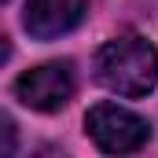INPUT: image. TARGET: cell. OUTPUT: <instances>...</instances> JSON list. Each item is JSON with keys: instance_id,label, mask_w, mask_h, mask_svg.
I'll return each mask as SVG.
<instances>
[{"instance_id": "obj_1", "label": "cell", "mask_w": 158, "mask_h": 158, "mask_svg": "<svg viewBox=\"0 0 158 158\" xmlns=\"http://www.w3.org/2000/svg\"><path fill=\"white\" fill-rule=\"evenodd\" d=\"M96 81L125 99L158 88V52L136 33H121L96 52Z\"/></svg>"}, {"instance_id": "obj_2", "label": "cell", "mask_w": 158, "mask_h": 158, "mask_svg": "<svg viewBox=\"0 0 158 158\" xmlns=\"http://www.w3.org/2000/svg\"><path fill=\"white\" fill-rule=\"evenodd\" d=\"M85 129L96 140V147L107 155H132L151 140V125L118 103H96L85 118Z\"/></svg>"}, {"instance_id": "obj_3", "label": "cell", "mask_w": 158, "mask_h": 158, "mask_svg": "<svg viewBox=\"0 0 158 158\" xmlns=\"http://www.w3.org/2000/svg\"><path fill=\"white\" fill-rule=\"evenodd\" d=\"M15 96H19V103H26L30 110L52 114V110L66 107L70 96H74V66H70V63H44V66H33V70H26L22 77L15 81Z\"/></svg>"}, {"instance_id": "obj_4", "label": "cell", "mask_w": 158, "mask_h": 158, "mask_svg": "<svg viewBox=\"0 0 158 158\" xmlns=\"http://www.w3.org/2000/svg\"><path fill=\"white\" fill-rule=\"evenodd\" d=\"M85 19V0H26V30L37 40H52L70 33Z\"/></svg>"}, {"instance_id": "obj_5", "label": "cell", "mask_w": 158, "mask_h": 158, "mask_svg": "<svg viewBox=\"0 0 158 158\" xmlns=\"http://www.w3.org/2000/svg\"><path fill=\"white\" fill-rule=\"evenodd\" d=\"M19 147V136H15V121L0 110V155H15Z\"/></svg>"}, {"instance_id": "obj_6", "label": "cell", "mask_w": 158, "mask_h": 158, "mask_svg": "<svg viewBox=\"0 0 158 158\" xmlns=\"http://www.w3.org/2000/svg\"><path fill=\"white\" fill-rule=\"evenodd\" d=\"M7 55H11V44H7L4 33H0V63H7Z\"/></svg>"}, {"instance_id": "obj_7", "label": "cell", "mask_w": 158, "mask_h": 158, "mask_svg": "<svg viewBox=\"0 0 158 158\" xmlns=\"http://www.w3.org/2000/svg\"><path fill=\"white\" fill-rule=\"evenodd\" d=\"M0 4H4V0H0Z\"/></svg>"}]
</instances>
